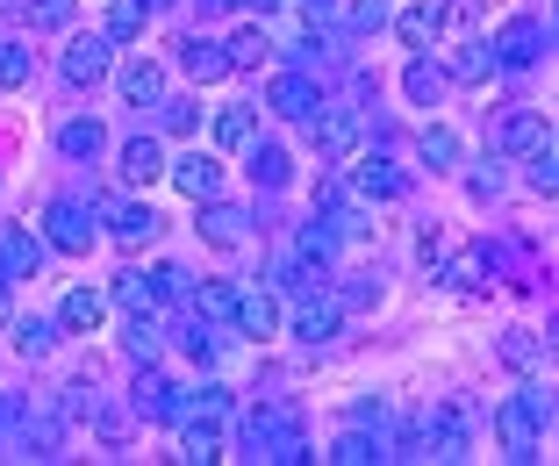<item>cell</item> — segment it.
Returning <instances> with one entry per match:
<instances>
[{
    "label": "cell",
    "instance_id": "6da1fadb",
    "mask_svg": "<svg viewBox=\"0 0 559 466\" xmlns=\"http://www.w3.org/2000/svg\"><path fill=\"white\" fill-rule=\"evenodd\" d=\"M245 452H251V459H280V466L316 459L309 438H301V423H295V409H280V402H265V409L245 417Z\"/></svg>",
    "mask_w": 559,
    "mask_h": 466
},
{
    "label": "cell",
    "instance_id": "7a4b0ae2",
    "mask_svg": "<svg viewBox=\"0 0 559 466\" xmlns=\"http://www.w3.org/2000/svg\"><path fill=\"white\" fill-rule=\"evenodd\" d=\"M495 445H502V459H516V466H531L538 459V445H545V409H538V395H502L495 402Z\"/></svg>",
    "mask_w": 559,
    "mask_h": 466
},
{
    "label": "cell",
    "instance_id": "3957f363",
    "mask_svg": "<svg viewBox=\"0 0 559 466\" xmlns=\"http://www.w3.org/2000/svg\"><path fill=\"white\" fill-rule=\"evenodd\" d=\"M44 237H50V251H66V259L94 251V208H86V201H50L44 208Z\"/></svg>",
    "mask_w": 559,
    "mask_h": 466
},
{
    "label": "cell",
    "instance_id": "277c9868",
    "mask_svg": "<svg viewBox=\"0 0 559 466\" xmlns=\"http://www.w3.org/2000/svg\"><path fill=\"white\" fill-rule=\"evenodd\" d=\"M309 136H316V158H323V166H352V158H359V116H352V108H323V116L309 122Z\"/></svg>",
    "mask_w": 559,
    "mask_h": 466
},
{
    "label": "cell",
    "instance_id": "5b68a950",
    "mask_svg": "<svg viewBox=\"0 0 559 466\" xmlns=\"http://www.w3.org/2000/svg\"><path fill=\"white\" fill-rule=\"evenodd\" d=\"M337 323H345V301H337V295H323V287H316V295H295L287 331H295L301 345H330V337H337Z\"/></svg>",
    "mask_w": 559,
    "mask_h": 466
},
{
    "label": "cell",
    "instance_id": "8992f818",
    "mask_svg": "<svg viewBox=\"0 0 559 466\" xmlns=\"http://www.w3.org/2000/svg\"><path fill=\"white\" fill-rule=\"evenodd\" d=\"M108 65H116V36H108V29H100V36H80V44L58 58L66 86H100V80H108Z\"/></svg>",
    "mask_w": 559,
    "mask_h": 466
},
{
    "label": "cell",
    "instance_id": "52a82bcc",
    "mask_svg": "<svg viewBox=\"0 0 559 466\" xmlns=\"http://www.w3.org/2000/svg\"><path fill=\"white\" fill-rule=\"evenodd\" d=\"M545 144H552V130H545L538 108H510L502 130H495V151H502V158H538Z\"/></svg>",
    "mask_w": 559,
    "mask_h": 466
},
{
    "label": "cell",
    "instance_id": "ba28073f",
    "mask_svg": "<svg viewBox=\"0 0 559 466\" xmlns=\"http://www.w3.org/2000/svg\"><path fill=\"white\" fill-rule=\"evenodd\" d=\"M538 50H545V22L516 15V22H502V29H495V65L524 72V65H538Z\"/></svg>",
    "mask_w": 559,
    "mask_h": 466
},
{
    "label": "cell",
    "instance_id": "9c48e42d",
    "mask_svg": "<svg viewBox=\"0 0 559 466\" xmlns=\"http://www.w3.org/2000/svg\"><path fill=\"white\" fill-rule=\"evenodd\" d=\"M265 100H273V116H287V122H316V108H323L309 72H280V80L265 86Z\"/></svg>",
    "mask_w": 559,
    "mask_h": 466
},
{
    "label": "cell",
    "instance_id": "30bf717a",
    "mask_svg": "<svg viewBox=\"0 0 559 466\" xmlns=\"http://www.w3.org/2000/svg\"><path fill=\"white\" fill-rule=\"evenodd\" d=\"M108 295H116V309H130V316H158L165 287H158V273H144V266H122Z\"/></svg>",
    "mask_w": 559,
    "mask_h": 466
},
{
    "label": "cell",
    "instance_id": "8fae6325",
    "mask_svg": "<svg viewBox=\"0 0 559 466\" xmlns=\"http://www.w3.org/2000/svg\"><path fill=\"white\" fill-rule=\"evenodd\" d=\"M173 187H180L187 201H215V187H223L215 151H187V158H173Z\"/></svg>",
    "mask_w": 559,
    "mask_h": 466
},
{
    "label": "cell",
    "instance_id": "7c38bea8",
    "mask_svg": "<svg viewBox=\"0 0 559 466\" xmlns=\"http://www.w3.org/2000/svg\"><path fill=\"white\" fill-rule=\"evenodd\" d=\"M44 244H50V237H36V230H22V223H8V230H0V266L15 273V280H36V266H44Z\"/></svg>",
    "mask_w": 559,
    "mask_h": 466
},
{
    "label": "cell",
    "instance_id": "4fadbf2b",
    "mask_svg": "<svg viewBox=\"0 0 559 466\" xmlns=\"http://www.w3.org/2000/svg\"><path fill=\"white\" fill-rule=\"evenodd\" d=\"M108 309H116V295H100V287H72L66 301H58V323H66V331H100V323H108Z\"/></svg>",
    "mask_w": 559,
    "mask_h": 466
},
{
    "label": "cell",
    "instance_id": "5bb4252c",
    "mask_svg": "<svg viewBox=\"0 0 559 466\" xmlns=\"http://www.w3.org/2000/svg\"><path fill=\"white\" fill-rule=\"evenodd\" d=\"M122 180H130V187H151V180H158V172H173V158H165V144H158V136H130V144H122Z\"/></svg>",
    "mask_w": 559,
    "mask_h": 466
},
{
    "label": "cell",
    "instance_id": "9a60e30c",
    "mask_svg": "<svg viewBox=\"0 0 559 466\" xmlns=\"http://www.w3.org/2000/svg\"><path fill=\"white\" fill-rule=\"evenodd\" d=\"M444 22H452V15H444V0H416V8H402V15H395V36L409 50H430Z\"/></svg>",
    "mask_w": 559,
    "mask_h": 466
},
{
    "label": "cell",
    "instance_id": "2e32d148",
    "mask_svg": "<svg viewBox=\"0 0 559 466\" xmlns=\"http://www.w3.org/2000/svg\"><path fill=\"white\" fill-rule=\"evenodd\" d=\"M323 459H337V466H380V459H395V445H388L380 431H366V423H352V431L337 438Z\"/></svg>",
    "mask_w": 559,
    "mask_h": 466
},
{
    "label": "cell",
    "instance_id": "e0dca14e",
    "mask_svg": "<svg viewBox=\"0 0 559 466\" xmlns=\"http://www.w3.org/2000/svg\"><path fill=\"white\" fill-rule=\"evenodd\" d=\"M108 230H116V244H151V237L165 230V216L158 208H144V201H122V208H108Z\"/></svg>",
    "mask_w": 559,
    "mask_h": 466
},
{
    "label": "cell",
    "instance_id": "ac0fdd59",
    "mask_svg": "<svg viewBox=\"0 0 559 466\" xmlns=\"http://www.w3.org/2000/svg\"><path fill=\"white\" fill-rule=\"evenodd\" d=\"M280 323H287V309H280L273 287H251V295L237 301V331H245V337H273Z\"/></svg>",
    "mask_w": 559,
    "mask_h": 466
},
{
    "label": "cell",
    "instance_id": "d6986e66",
    "mask_svg": "<svg viewBox=\"0 0 559 466\" xmlns=\"http://www.w3.org/2000/svg\"><path fill=\"white\" fill-rule=\"evenodd\" d=\"M402 166H388V158H359V166H352V194L359 201H395L402 194Z\"/></svg>",
    "mask_w": 559,
    "mask_h": 466
},
{
    "label": "cell",
    "instance_id": "ffe728a7",
    "mask_svg": "<svg viewBox=\"0 0 559 466\" xmlns=\"http://www.w3.org/2000/svg\"><path fill=\"white\" fill-rule=\"evenodd\" d=\"M122 100H130V108H158L165 100V65L158 58H130V65H122Z\"/></svg>",
    "mask_w": 559,
    "mask_h": 466
},
{
    "label": "cell",
    "instance_id": "44dd1931",
    "mask_svg": "<svg viewBox=\"0 0 559 466\" xmlns=\"http://www.w3.org/2000/svg\"><path fill=\"white\" fill-rule=\"evenodd\" d=\"M173 50H180V65L194 72V80H223V72H237L230 44H215V36H187V44H173Z\"/></svg>",
    "mask_w": 559,
    "mask_h": 466
},
{
    "label": "cell",
    "instance_id": "7402d4cb",
    "mask_svg": "<svg viewBox=\"0 0 559 466\" xmlns=\"http://www.w3.org/2000/svg\"><path fill=\"white\" fill-rule=\"evenodd\" d=\"M402 86H409V100H416V108H430V100H438L444 86H452V65H438V58H424V50H416V58H409V72H402Z\"/></svg>",
    "mask_w": 559,
    "mask_h": 466
},
{
    "label": "cell",
    "instance_id": "603a6c76",
    "mask_svg": "<svg viewBox=\"0 0 559 466\" xmlns=\"http://www.w3.org/2000/svg\"><path fill=\"white\" fill-rule=\"evenodd\" d=\"M259 144V108H245V100H237V108H223V116H215V151H251Z\"/></svg>",
    "mask_w": 559,
    "mask_h": 466
},
{
    "label": "cell",
    "instance_id": "cb8c5ba5",
    "mask_svg": "<svg viewBox=\"0 0 559 466\" xmlns=\"http://www.w3.org/2000/svg\"><path fill=\"white\" fill-rule=\"evenodd\" d=\"M180 459H194V466L223 459V423H209V417H187V423H180Z\"/></svg>",
    "mask_w": 559,
    "mask_h": 466
},
{
    "label": "cell",
    "instance_id": "d4e9b609",
    "mask_svg": "<svg viewBox=\"0 0 559 466\" xmlns=\"http://www.w3.org/2000/svg\"><path fill=\"white\" fill-rule=\"evenodd\" d=\"M430 459H466V417L460 409H438L430 417Z\"/></svg>",
    "mask_w": 559,
    "mask_h": 466
},
{
    "label": "cell",
    "instance_id": "484cf974",
    "mask_svg": "<svg viewBox=\"0 0 559 466\" xmlns=\"http://www.w3.org/2000/svg\"><path fill=\"white\" fill-rule=\"evenodd\" d=\"M58 151H66V158H100V151H108V130H100L94 116H80V122L58 130Z\"/></svg>",
    "mask_w": 559,
    "mask_h": 466
},
{
    "label": "cell",
    "instance_id": "4316f807",
    "mask_svg": "<svg viewBox=\"0 0 559 466\" xmlns=\"http://www.w3.org/2000/svg\"><path fill=\"white\" fill-rule=\"evenodd\" d=\"M245 208H223V201H201V237H209V244H237V237H245Z\"/></svg>",
    "mask_w": 559,
    "mask_h": 466
},
{
    "label": "cell",
    "instance_id": "83f0119b",
    "mask_svg": "<svg viewBox=\"0 0 559 466\" xmlns=\"http://www.w3.org/2000/svg\"><path fill=\"white\" fill-rule=\"evenodd\" d=\"M237 301H245V295H237L230 280H201V287H194V309H201L209 323H237Z\"/></svg>",
    "mask_w": 559,
    "mask_h": 466
},
{
    "label": "cell",
    "instance_id": "f1b7e54d",
    "mask_svg": "<svg viewBox=\"0 0 559 466\" xmlns=\"http://www.w3.org/2000/svg\"><path fill=\"white\" fill-rule=\"evenodd\" d=\"M416 151H424V166L452 172V166H460V130H444V122H430V130L416 136Z\"/></svg>",
    "mask_w": 559,
    "mask_h": 466
},
{
    "label": "cell",
    "instance_id": "f546056e",
    "mask_svg": "<svg viewBox=\"0 0 559 466\" xmlns=\"http://www.w3.org/2000/svg\"><path fill=\"white\" fill-rule=\"evenodd\" d=\"M144 22H151V0H108V36L116 44H136Z\"/></svg>",
    "mask_w": 559,
    "mask_h": 466
},
{
    "label": "cell",
    "instance_id": "4dcf8cb0",
    "mask_svg": "<svg viewBox=\"0 0 559 466\" xmlns=\"http://www.w3.org/2000/svg\"><path fill=\"white\" fill-rule=\"evenodd\" d=\"M58 331H66V323H50V316H22V323H15V351H22V359H44V351L58 345Z\"/></svg>",
    "mask_w": 559,
    "mask_h": 466
},
{
    "label": "cell",
    "instance_id": "1f68e13d",
    "mask_svg": "<svg viewBox=\"0 0 559 466\" xmlns=\"http://www.w3.org/2000/svg\"><path fill=\"white\" fill-rule=\"evenodd\" d=\"M488 72H495V44H460V50H452V80L480 86Z\"/></svg>",
    "mask_w": 559,
    "mask_h": 466
},
{
    "label": "cell",
    "instance_id": "d6a6232c",
    "mask_svg": "<svg viewBox=\"0 0 559 466\" xmlns=\"http://www.w3.org/2000/svg\"><path fill=\"white\" fill-rule=\"evenodd\" d=\"M488 266H495V251H460V259L444 266V280H452V287H466V295H474V287H488Z\"/></svg>",
    "mask_w": 559,
    "mask_h": 466
},
{
    "label": "cell",
    "instance_id": "836d02e7",
    "mask_svg": "<svg viewBox=\"0 0 559 466\" xmlns=\"http://www.w3.org/2000/svg\"><path fill=\"white\" fill-rule=\"evenodd\" d=\"M287 172H295V166H287V151H280V144H251V180H259V187H287Z\"/></svg>",
    "mask_w": 559,
    "mask_h": 466
},
{
    "label": "cell",
    "instance_id": "e575fe53",
    "mask_svg": "<svg viewBox=\"0 0 559 466\" xmlns=\"http://www.w3.org/2000/svg\"><path fill=\"white\" fill-rule=\"evenodd\" d=\"M122 345H130V359H136V367H151V359H158V316H130Z\"/></svg>",
    "mask_w": 559,
    "mask_h": 466
},
{
    "label": "cell",
    "instance_id": "d590c367",
    "mask_svg": "<svg viewBox=\"0 0 559 466\" xmlns=\"http://www.w3.org/2000/svg\"><path fill=\"white\" fill-rule=\"evenodd\" d=\"M337 237H345V230H337V223H323V216H316L309 230L295 237V251H301V259H323V266H330V251H337Z\"/></svg>",
    "mask_w": 559,
    "mask_h": 466
},
{
    "label": "cell",
    "instance_id": "8d00e7d4",
    "mask_svg": "<svg viewBox=\"0 0 559 466\" xmlns=\"http://www.w3.org/2000/svg\"><path fill=\"white\" fill-rule=\"evenodd\" d=\"M230 65H237V72L265 65V29H259V22H245V29L230 36Z\"/></svg>",
    "mask_w": 559,
    "mask_h": 466
},
{
    "label": "cell",
    "instance_id": "74e56055",
    "mask_svg": "<svg viewBox=\"0 0 559 466\" xmlns=\"http://www.w3.org/2000/svg\"><path fill=\"white\" fill-rule=\"evenodd\" d=\"M29 72H36L29 44H0V86H8V94H15V86H29Z\"/></svg>",
    "mask_w": 559,
    "mask_h": 466
},
{
    "label": "cell",
    "instance_id": "f35d334b",
    "mask_svg": "<svg viewBox=\"0 0 559 466\" xmlns=\"http://www.w3.org/2000/svg\"><path fill=\"white\" fill-rule=\"evenodd\" d=\"M230 387H194V402H187V417H209V423H230Z\"/></svg>",
    "mask_w": 559,
    "mask_h": 466
},
{
    "label": "cell",
    "instance_id": "ab89813d",
    "mask_svg": "<svg viewBox=\"0 0 559 466\" xmlns=\"http://www.w3.org/2000/svg\"><path fill=\"white\" fill-rule=\"evenodd\" d=\"M180 351H194L201 367H209L215 351H223V331H215V323H209V316H201V323H187V331H180Z\"/></svg>",
    "mask_w": 559,
    "mask_h": 466
},
{
    "label": "cell",
    "instance_id": "60d3db41",
    "mask_svg": "<svg viewBox=\"0 0 559 466\" xmlns=\"http://www.w3.org/2000/svg\"><path fill=\"white\" fill-rule=\"evenodd\" d=\"M29 29H44V36L72 29V0H29Z\"/></svg>",
    "mask_w": 559,
    "mask_h": 466
},
{
    "label": "cell",
    "instance_id": "b9f144b4",
    "mask_svg": "<svg viewBox=\"0 0 559 466\" xmlns=\"http://www.w3.org/2000/svg\"><path fill=\"white\" fill-rule=\"evenodd\" d=\"M345 29H388V0H345Z\"/></svg>",
    "mask_w": 559,
    "mask_h": 466
},
{
    "label": "cell",
    "instance_id": "7bdbcfd3",
    "mask_svg": "<svg viewBox=\"0 0 559 466\" xmlns=\"http://www.w3.org/2000/svg\"><path fill=\"white\" fill-rule=\"evenodd\" d=\"M337 301H345V309H373V301H380V280H373V273H345Z\"/></svg>",
    "mask_w": 559,
    "mask_h": 466
},
{
    "label": "cell",
    "instance_id": "ee69618b",
    "mask_svg": "<svg viewBox=\"0 0 559 466\" xmlns=\"http://www.w3.org/2000/svg\"><path fill=\"white\" fill-rule=\"evenodd\" d=\"M531 187H538V194H559V151H552V144L531 158Z\"/></svg>",
    "mask_w": 559,
    "mask_h": 466
},
{
    "label": "cell",
    "instance_id": "f6af8a7d",
    "mask_svg": "<svg viewBox=\"0 0 559 466\" xmlns=\"http://www.w3.org/2000/svg\"><path fill=\"white\" fill-rule=\"evenodd\" d=\"M158 287H165V301H194V273L187 266H158Z\"/></svg>",
    "mask_w": 559,
    "mask_h": 466
},
{
    "label": "cell",
    "instance_id": "bcb514c9",
    "mask_svg": "<svg viewBox=\"0 0 559 466\" xmlns=\"http://www.w3.org/2000/svg\"><path fill=\"white\" fill-rule=\"evenodd\" d=\"M158 108H165V130H173V136H187V130L201 122V108H194V100H158Z\"/></svg>",
    "mask_w": 559,
    "mask_h": 466
},
{
    "label": "cell",
    "instance_id": "7dc6e473",
    "mask_svg": "<svg viewBox=\"0 0 559 466\" xmlns=\"http://www.w3.org/2000/svg\"><path fill=\"white\" fill-rule=\"evenodd\" d=\"M502 359H510V367H531V359H538L531 331H510V337H502Z\"/></svg>",
    "mask_w": 559,
    "mask_h": 466
},
{
    "label": "cell",
    "instance_id": "c3c4849f",
    "mask_svg": "<svg viewBox=\"0 0 559 466\" xmlns=\"http://www.w3.org/2000/svg\"><path fill=\"white\" fill-rule=\"evenodd\" d=\"M495 194H502V166H480L474 172V201H495Z\"/></svg>",
    "mask_w": 559,
    "mask_h": 466
},
{
    "label": "cell",
    "instance_id": "681fc988",
    "mask_svg": "<svg viewBox=\"0 0 559 466\" xmlns=\"http://www.w3.org/2000/svg\"><path fill=\"white\" fill-rule=\"evenodd\" d=\"M8 280H15V273L0 266V323H8Z\"/></svg>",
    "mask_w": 559,
    "mask_h": 466
},
{
    "label": "cell",
    "instance_id": "f907efd6",
    "mask_svg": "<svg viewBox=\"0 0 559 466\" xmlns=\"http://www.w3.org/2000/svg\"><path fill=\"white\" fill-rule=\"evenodd\" d=\"M245 8L251 15H280V0H245Z\"/></svg>",
    "mask_w": 559,
    "mask_h": 466
},
{
    "label": "cell",
    "instance_id": "816d5d0a",
    "mask_svg": "<svg viewBox=\"0 0 559 466\" xmlns=\"http://www.w3.org/2000/svg\"><path fill=\"white\" fill-rule=\"evenodd\" d=\"M223 8H230V0H201V15H223Z\"/></svg>",
    "mask_w": 559,
    "mask_h": 466
}]
</instances>
